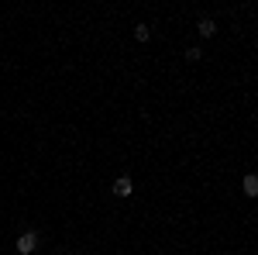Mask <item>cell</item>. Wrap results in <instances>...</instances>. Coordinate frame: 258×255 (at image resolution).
Wrapping results in <instances>:
<instances>
[{
    "label": "cell",
    "instance_id": "1",
    "mask_svg": "<svg viewBox=\"0 0 258 255\" xmlns=\"http://www.w3.org/2000/svg\"><path fill=\"white\" fill-rule=\"evenodd\" d=\"M38 248V235L35 231H24V235L18 238V255H31Z\"/></svg>",
    "mask_w": 258,
    "mask_h": 255
},
{
    "label": "cell",
    "instance_id": "5",
    "mask_svg": "<svg viewBox=\"0 0 258 255\" xmlns=\"http://www.w3.org/2000/svg\"><path fill=\"white\" fill-rule=\"evenodd\" d=\"M148 35H152L148 24H135V38H138V41H148Z\"/></svg>",
    "mask_w": 258,
    "mask_h": 255
},
{
    "label": "cell",
    "instance_id": "4",
    "mask_svg": "<svg viewBox=\"0 0 258 255\" xmlns=\"http://www.w3.org/2000/svg\"><path fill=\"white\" fill-rule=\"evenodd\" d=\"M258 193V179L255 176H244V196H255Z\"/></svg>",
    "mask_w": 258,
    "mask_h": 255
},
{
    "label": "cell",
    "instance_id": "3",
    "mask_svg": "<svg viewBox=\"0 0 258 255\" xmlns=\"http://www.w3.org/2000/svg\"><path fill=\"white\" fill-rule=\"evenodd\" d=\"M214 31H217V24H214L210 18H203V21H200V35H203V38H210Z\"/></svg>",
    "mask_w": 258,
    "mask_h": 255
},
{
    "label": "cell",
    "instance_id": "2",
    "mask_svg": "<svg viewBox=\"0 0 258 255\" xmlns=\"http://www.w3.org/2000/svg\"><path fill=\"white\" fill-rule=\"evenodd\" d=\"M131 190H135V186H131V179H127V176H120L117 183H114V193H117V196H131Z\"/></svg>",
    "mask_w": 258,
    "mask_h": 255
}]
</instances>
